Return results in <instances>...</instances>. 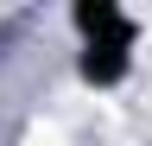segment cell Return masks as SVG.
Listing matches in <instances>:
<instances>
[{
    "mask_svg": "<svg viewBox=\"0 0 152 146\" xmlns=\"http://www.w3.org/2000/svg\"><path fill=\"white\" fill-rule=\"evenodd\" d=\"M76 26H83V38H89L83 70H89L95 83H114V76L127 70V51H133L127 13H121V7H76Z\"/></svg>",
    "mask_w": 152,
    "mask_h": 146,
    "instance_id": "cell-1",
    "label": "cell"
}]
</instances>
